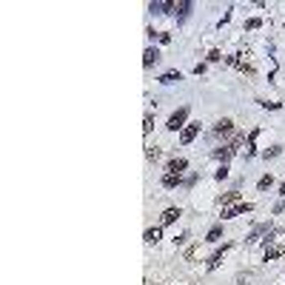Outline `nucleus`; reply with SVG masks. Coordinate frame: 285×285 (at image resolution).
Instances as JSON below:
<instances>
[{
    "mask_svg": "<svg viewBox=\"0 0 285 285\" xmlns=\"http://www.w3.org/2000/svg\"><path fill=\"white\" fill-rule=\"evenodd\" d=\"M160 185L166 188V191H171V188H177V185H183V174H163V180H160Z\"/></svg>",
    "mask_w": 285,
    "mask_h": 285,
    "instance_id": "nucleus-9",
    "label": "nucleus"
},
{
    "mask_svg": "<svg viewBox=\"0 0 285 285\" xmlns=\"http://www.w3.org/2000/svg\"><path fill=\"white\" fill-rule=\"evenodd\" d=\"M154 63H160V51L157 49H146L143 51V66L149 68V66H154Z\"/></svg>",
    "mask_w": 285,
    "mask_h": 285,
    "instance_id": "nucleus-14",
    "label": "nucleus"
},
{
    "mask_svg": "<svg viewBox=\"0 0 285 285\" xmlns=\"http://www.w3.org/2000/svg\"><path fill=\"white\" fill-rule=\"evenodd\" d=\"M157 40H160V43H171V34H168V32H160V34H157Z\"/></svg>",
    "mask_w": 285,
    "mask_h": 285,
    "instance_id": "nucleus-29",
    "label": "nucleus"
},
{
    "mask_svg": "<svg viewBox=\"0 0 285 285\" xmlns=\"http://www.w3.org/2000/svg\"><path fill=\"white\" fill-rule=\"evenodd\" d=\"M280 194H283V200H285V180H283V185H280Z\"/></svg>",
    "mask_w": 285,
    "mask_h": 285,
    "instance_id": "nucleus-31",
    "label": "nucleus"
},
{
    "mask_svg": "<svg viewBox=\"0 0 285 285\" xmlns=\"http://www.w3.org/2000/svg\"><path fill=\"white\" fill-rule=\"evenodd\" d=\"M180 217H183V211H180V208H166V211H163V217H160V228H166V225H171V222H177Z\"/></svg>",
    "mask_w": 285,
    "mask_h": 285,
    "instance_id": "nucleus-7",
    "label": "nucleus"
},
{
    "mask_svg": "<svg viewBox=\"0 0 285 285\" xmlns=\"http://www.w3.org/2000/svg\"><path fill=\"white\" fill-rule=\"evenodd\" d=\"M285 248L283 245H265V251H263V260L268 263V260H277V257H283Z\"/></svg>",
    "mask_w": 285,
    "mask_h": 285,
    "instance_id": "nucleus-13",
    "label": "nucleus"
},
{
    "mask_svg": "<svg viewBox=\"0 0 285 285\" xmlns=\"http://www.w3.org/2000/svg\"><path fill=\"white\" fill-rule=\"evenodd\" d=\"M254 211V202H234L228 208H222V219H231V217H242V214H251Z\"/></svg>",
    "mask_w": 285,
    "mask_h": 285,
    "instance_id": "nucleus-2",
    "label": "nucleus"
},
{
    "mask_svg": "<svg viewBox=\"0 0 285 285\" xmlns=\"http://www.w3.org/2000/svg\"><path fill=\"white\" fill-rule=\"evenodd\" d=\"M274 228H271V222H260V225H254V231L248 234V242H257L260 237H268Z\"/></svg>",
    "mask_w": 285,
    "mask_h": 285,
    "instance_id": "nucleus-10",
    "label": "nucleus"
},
{
    "mask_svg": "<svg viewBox=\"0 0 285 285\" xmlns=\"http://www.w3.org/2000/svg\"><path fill=\"white\" fill-rule=\"evenodd\" d=\"M197 134H200V123H188L183 132H180V143L188 146V143H194V140H197Z\"/></svg>",
    "mask_w": 285,
    "mask_h": 285,
    "instance_id": "nucleus-5",
    "label": "nucleus"
},
{
    "mask_svg": "<svg viewBox=\"0 0 285 285\" xmlns=\"http://www.w3.org/2000/svg\"><path fill=\"white\" fill-rule=\"evenodd\" d=\"M219 60H222V54H219L217 49H211V51H208V63H219Z\"/></svg>",
    "mask_w": 285,
    "mask_h": 285,
    "instance_id": "nucleus-27",
    "label": "nucleus"
},
{
    "mask_svg": "<svg viewBox=\"0 0 285 285\" xmlns=\"http://www.w3.org/2000/svg\"><path fill=\"white\" fill-rule=\"evenodd\" d=\"M257 137H260V129H254L248 134V149H245V157H257Z\"/></svg>",
    "mask_w": 285,
    "mask_h": 285,
    "instance_id": "nucleus-15",
    "label": "nucleus"
},
{
    "mask_svg": "<svg viewBox=\"0 0 285 285\" xmlns=\"http://www.w3.org/2000/svg\"><path fill=\"white\" fill-rule=\"evenodd\" d=\"M242 143H245V137H242V134H237L234 140L228 143V149H231V154H237V151H240V146H242Z\"/></svg>",
    "mask_w": 285,
    "mask_h": 285,
    "instance_id": "nucleus-23",
    "label": "nucleus"
},
{
    "mask_svg": "<svg viewBox=\"0 0 285 285\" xmlns=\"http://www.w3.org/2000/svg\"><path fill=\"white\" fill-rule=\"evenodd\" d=\"M188 111H191L188 106H180V109H177V111L168 117V123H166L168 132H183L185 126H188V123H185V120H188Z\"/></svg>",
    "mask_w": 285,
    "mask_h": 285,
    "instance_id": "nucleus-1",
    "label": "nucleus"
},
{
    "mask_svg": "<svg viewBox=\"0 0 285 285\" xmlns=\"http://www.w3.org/2000/svg\"><path fill=\"white\" fill-rule=\"evenodd\" d=\"M160 237H163V228L157 225V228H149V231H146V237H143V240H146L149 245H154V242H160Z\"/></svg>",
    "mask_w": 285,
    "mask_h": 285,
    "instance_id": "nucleus-16",
    "label": "nucleus"
},
{
    "mask_svg": "<svg viewBox=\"0 0 285 285\" xmlns=\"http://www.w3.org/2000/svg\"><path fill=\"white\" fill-rule=\"evenodd\" d=\"M191 9H194L191 0H180V3H174V17L177 20H185V17L191 15Z\"/></svg>",
    "mask_w": 285,
    "mask_h": 285,
    "instance_id": "nucleus-6",
    "label": "nucleus"
},
{
    "mask_svg": "<svg viewBox=\"0 0 285 285\" xmlns=\"http://www.w3.org/2000/svg\"><path fill=\"white\" fill-rule=\"evenodd\" d=\"M217 202L222 205V208H228V205H234V202H242V200H240V191L234 188V191H225V194H219Z\"/></svg>",
    "mask_w": 285,
    "mask_h": 285,
    "instance_id": "nucleus-12",
    "label": "nucleus"
},
{
    "mask_svg": "<svg viewBox=\"0 0 285 285\" xmlns=\"http://www.w3.org/2000/svg\"><path fill=\"white\" fill-rule=\"evenodd\" d=\"M271 185H274V177H271V174H265V177H260V183H257V188H260V191H268Z\"/></svg>",
    "mask_w": 285,
    "mask_h": 285,
    "instance_id": "nucleus-21",
    "label": "nucleus"
},
{
    "mask_svg": "<svg viewBox=\"0 0 285 285\" xmlns=\"http://www.w3.org/2000/svg\"><path fill=\"white\" fill-rule=\"evenodd\" d=\"M177 80H183V74H180V71H166V74L160 77V83H163V86H171V83H177Z\"/></svg>",
    "mask_w": 285,
    "mask_h": 285,
    "instance_id": "nucleus-18",
    "label": "nucleus"
},
{
    "mask_svg": "<svg viewBox=\"0 0 285 285\" xmlns=\"http://www.w3.org/2000/svg\"><path fill=\"white\" fill-rule=\"evenodd\" d=\"M151 129H154V114H146V120H143V134H151Z\"/></svg>",
    "mask_w": 285,
    "mask_h": 285,
    "instance_id": "nucleus-22",
    "label": "nucleus"
},
{
    "mask_svg": "<svg viewBox=\"0 0 285 285\" xmlns=\"http://www.w3.org/2000/svg\"><path fill=\"white\" fill-rule=\"evenodd\" d=\"M280 154H283V146H271V149L263 151V157H265V160H274V157H280Z\"/></svg>",
    "mask_w": 285,
    "mask_h": 285,
    "instance_id": "nucleus-20",
    "label": "nucleus"
},
{
    "mask_svg": "<svg viewBox=\"0 0 285 285\" xmlns=\"http://www.w3.org/2000/svg\"><path fill=\"white\" fill-rule=\"evenodd\" d=\"M222 240V225H214L208 234H205V242H219Z\"/></svg>",
    "mask_w": 285,
    "mask_h": 285,
    "instance_id": "nucleus-19",
    "label": "nucleus"
},
{
    "mask_svg": "<svg viewBox=\"0 0 285 285\" xmlns=\"http://www.w3.org/2000/svg\"><path fill=\"white\" fill-rule=\"evenodd\" d=\"M228 251H231V242H222V248H217V251H214L211 257H208L205 268H208V271H217V268H219V263H222V257H225Z\"/></svg>",
    "mask_w": 285,
    "mask_h": 285,
    "instance_id": "nucleus-3",
    "label": "nucleus"
},
{
    "mask_svg": "<svg viewBox=\"0 0 285 285\" xmlns=\"http://www.w3.org/2000/svg\"><path fill=\"white\" fill-rule=\"evenodd\" d=\"M211 157H214V160H219V163H225V160L231 157V149H228V146H219V149L211 151Z\"/></svg>",
    "mask_w": 285,
    "mask_h": 285,
    "instance_id": "nucleus-17",
    "label": "nucleus"
},
{
    "mask_svg": "<svg viewBox=\"0 0 285 285\" xmlns=\"http://www.w3.org/2000/svg\"><path fill=\"white\" fill-rule=\"evenodd\" d=\"M185 168H188V163H185L183 157H171V160H168V166H166V171H168V174H183Z\"/></svg>",
    "mask_w": 285,
    "mask_h": 285,
    "instance_id": "nucleus-11",
    "label": "nucleus"
},
{
    "mask_svg": "<svg viewBox=\"0 0 285 285\" xmlns=\"http://www.w3.org/2000/svg\"><path fill=\"white\" fill-rule=\"evenodd\" d=\"M146 157H149V160H157V157H160V149H157V146H149V149H146Z\"/></svg>",
    "mask_w": 285,
    "mask_h": 285,
    "instance_id": "nucleus-26",
    "label": "nucleus"
},
{
    "mask_svg": "<svg viewBox=\"0 0 285 285\" xmlns=\"http://www.w3.org/2000/svg\"><path fill=\"white\" fill-rule=\"evenodd\" d=\"M260 26H263V20H260V17H251V20H245V29H248V32L260 29Z\"/></svg>",
    "mask_w": 285,
    "mask_h": 285,
    "instance_id": "nucleus-24",
    "label": "nucleus"
},
{
    "mask_svg": "<svg viewBox=\"0 0 285 285\" xmlns=\"http://www.w3.org/2000/svg\"><path fill=\"white\" fill-rule=\"evenodd\" d=\"M283 208H285V200H280L277 205H274V214H283Z\"/></svg>",
    "mask_w": 285,
    "mask_h": 285,
    "instance_id": "nucleus-30",
    "label": "nucleus"
},
{
    "mask_svg": "<svg viewBox=\"0 0 285 285\" xmlns=\"http://www.w3.org/2000/svg\"><path fill=\"white\" fill-rule=\"evenodd\" d=\"M225 177H228V166L222 163V166H219L217 171H214V180H225Z\"/></svg>",
    "mask_w": 285,
    "mask_h": 285,
    "instance_id": "nucleus-25",
    "label": "nucleus"
},
{
    "mask_svg": "<svg viewBox=\"0 0 285 285\" xmlns=\"http://www.w3.org/2000/svg\"><path fill=\"white\" fill-rule=\"evenodd\" d=\"M188 242V231H183L180 237H174V245H185Z\"/></svg>",
    "mask_w": 285,
    "mask_h": 285,
    "instance_id": "nucleus-28",
    "label": "nucleus"
},
{
    "mask_svg": "<svg viewBox=\"0 0 285 285\" xmlns=\"http://www.w3.org/2000/svg\"><path fill=\"white\" fill-rule=\"evenodd\" d=\"M149 12L151 15H174V3H163V0H157V3H149Z\"/></svg>",
    "mask_w": 285,
    "mask_h": 285,
    "instance_id": "nucleus-8",
    "label": "nucleus"
},
{
    "mask_svg": "<svg viewBox=\"0 0 285 285\" xmlns=\"http://www.w3.org/2000/svg\"><path fill=\"white\" fill-rule=\"evenodd\" d=\"M231 132H234V120H231V117L217 120V123H214V129H211V134H214V137H225V134H231Z\"/></svg>",
    "mask_w": 285,
    "mask_h": 285,
    "instance_id": "nucleus-4",
    "label": "nucleus"
}]
</instances>
